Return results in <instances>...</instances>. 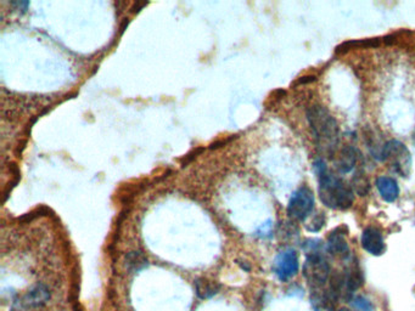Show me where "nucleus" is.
<instances>
[{
  "label": "nucleus",
  "mask_w": 415,
  "mask_h": 311,
  "mask_svg": "<svg viewBox=\"0 0 415 311\" xmlns=\"http://www.w3.org/2000/svg\"><path fill=\"white\" fill-rule=\"evenodd\" d=\"M315 171L320 181L318 194L325 207L334 211H346L351 208L356 199L352 186L348 185L340 176L330 173L327 163L322 158L315 161Z\"/></svg>",
  "instance_id": "f257e3e1"
},
{
  "label": "nucleus",
  "mask_w": 415,
  "mask_h": 311,
  "mask_svg": "<svg viewBox=\"0 0 415 311\" xmlns=\"http://www.w3.org/2000/svg\"><path fill=\"white\" fill-rule=\"evenodd\" d=\"M307 121L320 152L333 157L340 143L338 123L328 109L313 105L307 111Z\"/></svg>",
  "instance_id": "f03ea898"
},
{
  "label": "nucleus",
  "mask_w": 415,
  "mask_h": 311,
  "mask_svg": "<svg viewBox=\"0 0 415 311\" xmlns=\"http://www.w3.org/2000/svg\"><path fill=\"white\" fill-rule=\"evenodd\" d=\"M381 159L391 171L402 178H408L411 171V154L406 145L398 140H388L383 146Z\"/></svg>",
  "instance_id": "7ed1b4c3"
},
{
  "label": "nucleus",
  "mask_w": 415,
  "mask_h": 311,
  "mask_svg": "<svg viewBox=\"0 0 415 311\" xmlns=\"http://www.w3.org/2000/svg\"><path fill=\"white\" fill-rule=\"evenodd\" d=\"M303 275L312 287V291L324 287L330 277V265L322 252L307 254L306 262L303 265Z\"/></svg>",
  "instance_id": "20e7f679"
},
{
  "label": "nucleus",
  "mask_w": 415,
  "mask_h": 311,
  "mask_svg": "<svg viewBox=\"0 0 415 311\" xmlns=\"http://www.w3.org/2000/svg\"><path fill=\"white\" fill-rule=\"evenodd\" d=\"M315 197L313 191L307 186H302L292 194L291 199L289 201V217L296 221L307 220L315 211Z\"/></svg>",
  "instance_id": "39448f33"
},
{
  "label": "nucleus",
  "mask_w": 415,
  "mask_h": 311,
  "mask_svg": "<svg viewBox=\"0 0 415 311\" xmlns=\"http://www.w3.org/2000/svg\"><path fill=\"white\" fill-rule=\"evenodd\" d=\"M51 299V291L44 284H37L15 299L10 311H41Z\"/></svg>",
  "instance_id": "423d86ee"
},
{
  "label": "nucleus",
  "mask_w": 415,
  "mask_h": 311,
  "mask_svg": "<svg viewBox=\"0 0 415 311\" xmlns=\"http://www.w3.org/2000/svg\"><path fill=\"white\" fill-rule=\"evenodd\" d=\"M298 256L295 249H288L279 253L274 260V272L280 281H289L298 272Z\"/></svg>",
  "instance_id": "0eeeda50"
},
{
  "label": "nucleus",
  "mask_w": 415,
  "mask_h": 311,
  "mask_svg": "<svg viewBox=\"0 0 415 311\" xmlns=\"http://www.w3.org/2000/svg\"><path fill=\"white\" fill-rule=\"evenodd\" d=\"M362 247L371 256H381L385 252V241L379 229L374 226L367 227L361 237Z\"/></svg>",
  "instance_id": "6e6552de"
},
{
  "label": "nucleus",
  "mask_w": 415,
  "mask_h": 311,
  "mask_svg": "<svg viewBox=\"0 0 415 311\" xmlns=\"http://www.w3.org/2000/svg\"><path fill=\"white\" fill-rule=\"evenodd\" d=\"M343 229V227H338L329 234L327 249L334 257L347 259L350 257V249L347 244L346 234Z\"/></svg>",
  "instance_id": "1a4fd4ad"
},
{
  "label": "nucleus",
  "mask_w": 415,
  "mask_h": 311,
  "mask_svg": "<svg viewBox=\"0 0 415 311\" xmlns=\"http://www.w3.org/2000/svg\"><path fill=\"white\" fill-rule=\"evenodd\" d=\"M375 185L385 202L393 203L397 201L400 196V186L396 179H393L391 176H381L376 179Z\"/></svg>",
  "instance_id": "9d476101"
},
{
  "label": "nucleus",
  "mask_w": 415,
  "mask_h": 311,
  "mask_svg": "<svg viewBox=\"0 0 415 311\" xmlns=\"http://www.w3.org/2000/svg\"><path fill=\"white\" fill-rule=\"evenodd\" d=\"M357 164V151L352 146H345L340 150L338 154L336 161H335V167L340 173L346 174L351 173Z\"/></svg>",
  "instance_id": "9b49d317"
},
{
  "label": "nucleus",
  "mask_w": 415,
  "mask_h": 311,
  "mask_svg": "<svg viewBox=\"0 0 415 311\" xmlns=\"http://www.w3.org/2000/svg\"><path fill=\"white\" fill-rule=\"evenodd\" d=\"M195 291H197V297L201 299H210L218 293L219 286L212 281L200 279L195 282Z\"/></svg>",
  "instance_id": "f8f14e48"
},
{
  "label": "nucleus",
  "mask_w": 415,
  "mask_h": 311,
  "mask_svg": "<svg viewBox=\"0 0 415 311\" xmlns=\"http://www.w3.org/2000/svg\"><path fill=\"white\" fill-rule=\"evenodd\" d=\"M127 265L131 271H139L147 265V260L142 253L133 252L127 257Z\"/></svg>",
  "instance_id": "ddd939ff"
},
{
  "label": "nucleus",
  "mask_w": 415,
  "mask_h": 311,
  "mask_svg": "<svg viewBox=\"0 0 415 311\" xmlns=\"http://www.w3.org/2000/svg\"><path fill=\"white\" fill-rule=\"evenodd\" d=\"M352 189L355 191V194L367 196L370 190L369 181L367 179V176L364 174H356L353 178Z\"/></svg>",
  "instance_id": "4468645a"
},
{
  "label": "nucleus",
  "mask_w": 415,
  "mask_h": 311,
  "mask_svg": "<svg viewBox=\"0 0 415 311\" xmlns=\"http://www.w3.org/2000/svg\"><path fill=\"white\" fill-rule=\"evenodd\" d=\"M351 305L356 311H374L373 303L363 296L351 298Z\"/></svg>",
  "instance_id": "2eb2a0df"
},
{
  "label": "nucleus",
  "mask_w": 415,
  "mask_h": 311,
  "mask_svg": "<svg viewBox=\"0 0 415 311\" xmlns=\"http://www.w3.org/2000/svg\"><path fill=\"white\" fill-rule=\"evenodd\" d=\"M325 221H327V219H325L324 213L315 214L313 217L310 218V220L307 223L306 229L310 232H318L324 226Z\"/></svg>",
  "instance_id": "dca6fc26"
},
{
  "label": "nucleus",
  "mask_w": 415,
  "mask_h": 311,
  "mask_svg": "<svg viewBox=\"0 0 415 311\" xmlns=\"http://www.w3.org/2000/svg\"><path fill=\"white\" fill-rule=\"evenodd\" d=\"M338 311H351L350 309H346V307H343V309H340Z\"/></svg>",
  "instance_id": "f3484780"
}]
</instances>
